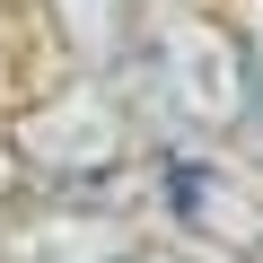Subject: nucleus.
Segmentation results:
<instances>
[{"mask_svg": "<svg viewBox=\"0 0 263 263\" xmlns=\"http://www.w3.org/2000/svg\"><path fill=\"white\" fill-rule=\"evenodd\" d=\"M141 62H149V88H158V105H167L176 132H193V141H237V132H254L263 70H254L246 35L228 18L176 0V9L141 35Z\"/></svg>", "mask_w": 263, "mask_h": 263, "instance_id": "f257e3e1", "label": "nucleus"}, {"mask_svg": "<svg viewBox=\"0 0 263 263\" xmlns=\"http://www.w3.org/2000/svg\"><path fill=\"white\" fill-rule=\"evenodd\" d=\"M9 158H18L35 184H53V193H97V184L123 176V158H132V105L105 88V70H88V79L35 97V105L9 123Z\"/></svg>", "mask_w": 263, "mask_h": 263, "instance_id": "f03ea898", "label": "nucleus"}, {"mask_svg": "<svg viewBox=\"0 0 263 263\" xmlns=\"http://www.w3.org/2000/svg\"><path fill=\"white\" fill-rule=\"evenodd\" d=\"M158 193L193 246H211L228 263H263V176H246L211 141H193V149L176 141V149H158Z\"/></svg>", "mask_w": 263, "mask_h": 263, "instance_id": "7ed1b4c3", "label": "nucleus"}, {"mask_svg": "<svg viewBox=\"0 0 263 263\" xmlns=\"http://www.w3.org/2000/svg\"><path fill=\"white\" fill-rule=\"evenodd\" d=\"M0 263H132V228L88 193H53L0 219Z\"/></svg>", "mask_w": 263, "mask_h": 263, "instance_id": "20e7f679", "label": "nucleus"}, {"mask_svg": "<svg viewBox=\"0 0 263 263\" xmlns=\"http://www.w3.org/2000/svg\"><path fill=\"white\" fill-rule=\"evenodd\" d=\"M44 9L79 70H123L141 44V0H44Z\"/></svg>", "mask_w": 263, "mask_h": 263, "instance_id": "39448f33", "label": "nucleus"}, {"mask_svg": "<svg viewBox=\"0 0 263 263\" xmlns=\"http://www.w3.org/2000/svg\"><path fill=\"white\" fill-rule=\"evenodd\" d=\"M9 167H18V158H9V149H0V219H9Z\"/></svg>", "mask_w": 263, "mask_h": 263, "instance_id": "423d86ee", "label": "nucleus"}, {"mask_svg": "<svg viewBox=\"0 0 263 263\" xmlns=\"http://www.w3.org/2000/svg\"><path fill=\"white\" fill-rule=\"evenodd\" d=\"M132 263H167V254H132Z\"/></svg>", "mask_w": 263, "mask_h": 263, "instance_id": "0eeeda50", "label": "nucleus"}, {"mask_svg": "<svg viewBox=\"0 0 263 263\" xmlns=\"http://www.w3.org/2000/svg\"><path fill=\"white\" fill-rule=\"evenodd\" d=\"M254 123H263V97H254Z\"/></svg>", "mask_w": 263, "mask_h": 263, "instance_id": "6e6552de", "label": "nucleus"}]
</instances>
